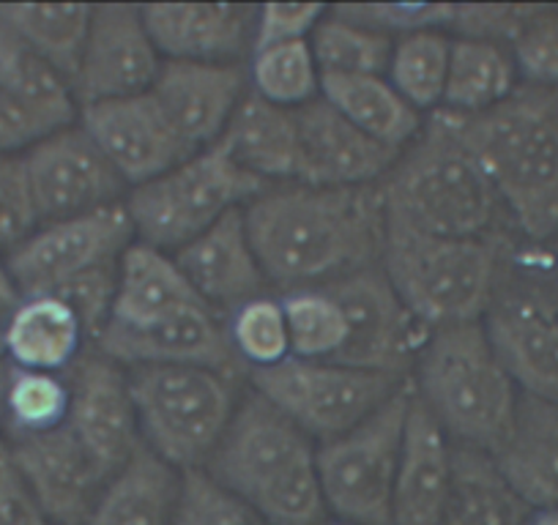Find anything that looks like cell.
<instances>
[{
  "label": "cell",
  "instance_id": "obj_44",
  "mask_svg": "<svg viewBox=\"0 0 558 525\" xmlns=\"http://www.w3.org/2000/svg\"><path fill=\"white\" fill-rule=\"evenodd\" d=\"M39 228L23 157H0V249L12 252Z\"/></svg>",
  "mask_w": 558,
  "mask_h": 525
},
{
  "label": "cell",
  "instance_id": "obj_29",
  "mask_svg": "<svg viewBox=\"0 0 558 525\" xmlns=\"http://www.w3.org/2000/svg\"><path fill=\"white\" fill-rule=\"evenodd\" d=\"M3 342L12 367L52 375H66L88 351L83 323L58 296L23 298L12 320L3 326Z\"/></svg>",
  "mask_w": 558,
  "mask_h": 525
},
{
  "label": "cell",
  "instance_id": "obj_52",
  "mask_svg": "<svg viewBox=\"0 0 558 525\" xmlns=\"http://www.w3.org/2000/svg\"><path fill=\"white\" fill-rule=\"evenodd\" d=\"M529 525H558V506L556 509H545V512L531 514Z\"/></svg>",
  "mask_w": 558,
  "mask_h": 525
},
{
  "label": "cell",
  "instance_id": "obj_33",
  "mask_svg": "<svg viewBox=\"0 0 558 525\" xmlns=\"http://www.w3.org/2000/svg\"><path fill=\"white\" fill-rule=\"evenodd\" d=\"M94 7L88 3H0V23L12 28L69 83L80 72Z\"/></svg>",
  "mask_w": 558,
  "mask_h": 525
},
{
  "label": "cell",
  "instance_id": "obj_17",
  "mask_svg": "<svg viewBox=\"0 0 558 525\" xmlns=\"http://www.w3.org/2000/svg\"><path fill=\"white\" fill-rule=\"evenodd\" d=\"M80 126L132 190L192 157L151 90L80 107Z\"/></svg>",
  "mask_w": 558,
  "mask_h": 525
},
{
  "label": "cell",
  "instance_id": "obj_21",
  "mask_svg": "<svg viewBox=\"0 0 558 525\" xmlns=\"http://www.w3.org/2000/svg\"><path fill=\"white\" fill-rule=\"evenodd\" d=\"M94 347L126 369L143 364H181L217 369L228 378L246 373L230 345L228 326L219 323L217 313L208 307H195L148 331H118L107 326Z\"/></svg>",
  "mask_w": 558,
  "mask_h": 525
},
{
  "label": "cell",
  "instance_id": "obj_45",
  "mask_svg": "<svg viewBox=\"0 0 558 525\" xmlns=\"http://www.w3.org/2000/svg\"><path fill=\"white\" fill-rule=\"evenodd\" d=\"M116 288H118V262L112 266H101V269L88 271V274L77 277L69 282L66 288L56 293L58 298L74 309V315L83 323L85 337L94 345L105 326L110 323L112 302H116Z\"/></svg>",
  "mask_w": 558,
  "mask_h": 525
},
{
  "label": "cell",
  "instance_id": "obj_53",
  "mask_svg": "<svg viewBox=\"0 0 558 525\" xmlns=\"http://www.w3.org/2000/svg\"><path fill=\"white\" fill-rule=\"evenodd\" d=\"M553 271H556V288H558V239L553 241Z\"/></svg>",
  "mask_w": 558,
  "mask_h": 525
},
{
  "label": "cell",
  "instance_id": "obj_54",
  "mask_svg": "<svg viewBox=\"0 0 558 525\" xmlns=\"http://www.w3.org/2000/svg\"><path fill=\"white\" fill-rule=\"evenodd\" d=\"M9 356H7V342H3V331H0V364H7Z\"/></svg>",
  "mask_w": 558,
  "mask_h": 525
},
{
  "label": "cell",
  "instance_id": "obj_15",
  "mask_svg": "<svg viewBox=\"0 0 558 525\" xmlns=\"http://www.w3.org/2000/svg\"><path fill=\"white\" fill-rule=\"evenodd\" d=\"M69 430L107 481L143 447L134 411L129 369L96 347L85 351L66 373Z\"/></svg>",
  "mask_w": 558,
  "mask_h": 525
},
{
  "label": "cell",
  "instance_id": "obj_36",
  "mask_svg": "<svg viewBox=\"0 0 558 525\" xmlns=\"http://www.w3.org/2000/svg\"><path fill=\"white\" fill-rule=\"evenodd\" d=\"M69 403L66 375L12 367L7 386V443L63 427L69 422Z\"/></svg>",
  "mask_w": 558,
  "mask_h": 525
},
{
  "label": "cell",
  "instance_id": "obj_4",
  "mask_svg": "<svg viewBox=\"0 0 558 525\" xmlns=\"http://www.w3.org/2000/svg\"><path fill=\"white\" fill-rule=\"evenodd\" d=\"M386 222L438 239L496 235V190L463 143L436 115L380 181Z\"/></svg>",
  "mask_w": 558,
  "mask_h": 525
},
{
  "label": "cell",
  "instance_id": "obj_10",
  "mask_svg": "<svg viewBox=\"0 0 558 525\" xmlns=\"http://www.w3.org/2000/svg\"><path fill=\"white\" fill-rule=\"evenodd\" d=\"M250 380L252 391L320 443L345 436L408 386L395 375L293 356L277 367L250 369Z\"/></svg>",
  "mask_w": 558,
  "mask_h": 525
},
{
  "label": "cell",
  "instance_id": "obj_49",
  "mask_svg": "<svg viewBox=\"0 0 558 525\" xmlns=\"http://www.w3.org/2000/svg\"><path fill=\"white\" fill-rule=\"evenodd\" d=\"M0 525H52L23 476L0 454Z\"/></svg>",
  "mask_w": 558,
  "mask_h": 525
},
{
  "label": "cell",
  "instance_id": "obj_7",
  "mask_svg": "<svg viewBox=\"0 0 558 525\" xmlns=\"http://www.w3.org/2000/svg\"><path fill=\"white\" fill-rule=\"evenodd\" d=\"M129 389L143 443L181 474L206 468L239 405L233 378L206 367H129Z\"/></svg>",
  "mask_w": 558,
  "mask_h": 525
},
{
  "label": "cell",
  "instance_id": "obj_23",
  "mask_svg": "<svg viewBox=\"0 0 558 525\" xmlns=\"http://www.w3.org/2000/svg\"><path fill=\"white\" fill-rule=\"evenodd\" d=\"M257 7L241 3H148L143 23L168 61L235 63L252 47Z\"/></svg>",
  "mask_w": 558,
  "mask_h": 525
},
{
  "label": "cell",
  "instance_id": "obj_16",
  "mask_svg": "<svg viewBox=\"0 0 558 525\" xmlns=\"http://www.w3.org/2000/svg\"><path fill=\"white\" fill-rule=\"evenodd\" d=\"M162 69L159 52L143 23V7H94L83 61L74 77L77 107L148 94Z\"/></svg>",
  "mask_w": 558,
  "mask_h": 525
},
{
  "label": "cell",
  "instance_id": "obj_8",
  "mask_svg": "<svg viewBox=\"0 0 558 525\" xmlns=\"http://www.w3.org/2000/svg\"><path fill=\"white\" fill-rule=\"evenodd\" d=\"M271 190L241 170L222 146L192 154L159 179L140 184L123 200L134 239L162 252H179L197 235Z\"/></svg>",
  "mask_w": 558,
  "mask_h": 525
},
{
  "label": "cell",
  "instance_id": "obj_35",
  "mask_svg": "<svg viewBox=\"0 0 558 525\" xmlns=\"http://www.w3.org/2000/svg\"><path fill=\"white\" fill-rule=\"evenodd\" d=\"M452 39L441 30H416L395 41L386 80L413 110H438L449 77Z\"/></svg>",
  "mask_w": 558,
  "mask_h": 525
},
{
  "label": "cell",
  "instance_id": "obj_6",
  "mask_svg": "<svg viewBox=\"0 0 558 525\" xmlns=\"http://www.w3.org/2000/svg\"><path fill=\"white\" fill-rule=\"evenodd\" d=\"M504 266L507 257L498 235L438 239L386 222L380 269L427 331L485 318Z\"/></svg>",
  "mask_w": 558,
  "mask_h": 525
},
{
  "label": "cell",
  "instance_id": "obj_13",
  "mask_svg": "<svg viewBox=\"0 0 558 525\" xmlns=\"http://www.w3.org/2000/svg\"><path fill=\"white\" fill-rule=\"evenodd\" d=\"M482 326L520 394L558 405V288L501 277Z\"/></svg>",
  "mask_w": 558,
  "mask_h": 525
},
{
  "label": "cell",
  "instance_id": "obj_41",
  "mask_svg": "<svg viewBox=\"0 0 558 525\" xmlns=\"http://www.w3.org/2000/svg\"><path fill=\"white\" fill-rule=\"evenodd\" d=\"M173 525H268L252 503L219 485L208 471L181 474V496Z\"/></svg>",
  "mask_w": 558,
  "mask_h": 525
},
{
  "label": "cell",
  "instance_id": "obj_46",
  "mask_svg": "<svg viewBox=\"0 0 558 525\" xmlns=\"http://www.w3.org/2000/svg\"><path fill=\"white\" fill-rule=\"evenodd\" d=\"M326 14L329 9L320 3H263L257 7L252 52L277 45H293V41H310Z\"/></svg>",
  "mask_w": 558,
  "mask_h": 525
},
{
  "label": "cell",
  "instance_id": "obj_24",
  "mask_svg": "<svg viewBox=\"0 0 558 525\" xmlns=\"http://www.w3.org/2000/svg\"><path fill=\"white\" fill-rule=\"evenodd\" d=\"M452 449L447 432L411 391L391 496V525H441L452 487Z\"/></svg>",
  "mask_w": 558,
  "mask_h": 525
},
{
  "label": "cell",
  "instance_id": "obj_27",
  "mask_svg": "<svg viewBox=\"0 0 558 525\" xmlns=\"http://www.w3.org/2000/svg\"><path fill=\"white\" fill-rule=\"evenodd\" d=\"M219 146L250 175L271 186L274 181L293 184L299 179V118L246 90L239 110L230 118Z\"/></svg>",
  "mask_w": 558,
  "mask_h": 525
},
{
  "label": "cell",
  "instance_id": "obj_5",
  "mask_svg": "<svg viewBox=\"0 0 558 525\" xmlns=\"http://www.w3.org/2000/svg\"><path fill=\"white\" fill-rule=\"evenodd\" d=\"M411 375L413 398L458 447L493 452L512 425L520 389L493 351L482 320L430 331Z\"/></svg>",
  "mask_w": 558,
  "mask_h": 525
},
{
  "label": "cell",
  "instance_id": "obj_22",
  "mask_svg": "<svg viewBox=\"0 0 558 525\" xmlns=\"http://www.w3.org/2000/svg\"><path fill=\"white\" fill-rule=\"evenodd\" d=\"M192 291L211 313H233L241 304L263 296L266 274L246 233L244 208H235L214 228L197 235L173 255Z\"/></svg>",
  "mask_w": 558,
  "mask_h": 525
},
{
  "label": "cell",
  "instance_id": "obj_19",
  "mask_svg": "<svg viewBox=\"0 0 558 525\" xmlns=\"http://www.w3.org/2000/svg\"><path fill=\"white\" fill-rule=\"evenodd\" d=\"M175 135L192 154L222 141L230 118L246 96V72L239 63L165 61L151 88Z\"/></svg>",
  "mask_w": 558,
  "mask_h": 525
},
{
  "label": "cell",
  "instance_id": "obj_12",
  "mask_svg": "<svg viewBox=\"0 0 558 525\" xmlns=\"http://www.w3.org/2000/svg\"><path fill=\"white\" fill-rule=\"evenodd\" d=\"M345 313L348 337L335 364L405 378L430 331L400 302L380 266L324 285Z\"/></svg>",
  "mask_w": 558,
  "mask_h": 525
},
{
  "label": "cell",
  "instance_id": "obj_38",
  "mask_svg": "<svg viewBox=\"0 0 558 525\" xmlns=\"http://www.w3.org/2000/svg\"><path fill=\"white\" fill-rule=\"evenodd\" d=\"M320 77L329 74H378L386 77L395 39L364 25L348 23L335 12L320 20L310 36Z\"/></svg>",
  "mask_w": 558,
  "mask_h": 525
},
{
  "label": "cell",
  "instance_id": "obj_11",
  "mask_svg": "<svg viewBox=\"0 0 558 525\" xmlns=\"http://www.w3.org/2000/svg\"><path fill=\"white\" fill-rule=\"evenodd\" d=\"M134 244L126 206H107L85 217L39 224L23 244L7 252V269L23 298L56 296L88 271L112 266Z\"/></svg>",
  "mask_w": 558,
  "mask_h": 525
},
{
  "label": "cell",
  "instance_id": "obj_40",
  "mask_svg": "<svg viewBox=\"0 0 558 525\" xmlns=\"http://www.w3.org/2000/svg\"><path fill=\"white\" fill-rule=\"evenodd\" d=\"M228 337L246 373L250 369L277 367V364L293 356L286 309H282L279 298L257 296L252 302L241 304L239 309H233Z\"/></svg>",
  "mask_w": 558,
  "mask_h": 525
},
{
  "label": "cell",
  "instance_id": "obj_30",
  "mask_svg": "<svg viewBox=\"0 0 558 525\" xmlns=\"http://www.w3.org/2000/svg\"><path fill=\"white\" fill-rule=\"evenodd\" d=\"M320 96L380 146L402 154L422 132V115L378 74L320 77Z\"/></svg>",
  "mask_w": 558,
  "mask_h": 525
},
{
  "label": "cell",
  "instance_id": "obj_32",
  "mask_svg": "<svg viewBox=\"0 0 558 525\" xmlns=\"http://www.w3.org/2000/svg\"><path fill=\"white\" fill-rule=\"evenodd\" d=\"M0 88L23 101L45 123L47 132L72 126L77 118L80 107L72 83L3 23H0Z\"/></svg>",
  "mask_w": 558,
  "mask_h": 525
},
{
  "label": "cell",
  "instance_id": "obj_3",
  "mask_svg": "<svg viewBox=\"0 0 558 525\" xmlns=\"http://www.w3.org/2000/svg\"><path fill=\"white\" fill-rule=\"evenodd\" d=\"M315 454L302 427L250 391L203 471L252 503L268 525H324L329 509Z\"/></svg>",
  "mask_w": 558,
  "mask_h": 525
},
{
  "label": "cell",
  "instance_id": "obj_14",
  "mask_svg": "<svg viewBox=\"0 0 558 525\" xmlns=\"http://www.w3.org/2000/svg\"><path fill=\"white\" fill-rule=\"evenodd\" d=\"M23 159L39 224L85 217L123 203L126 184L80 123L41 137Z\"/></svg>",
  "mask_w": 558,
  "mask_h": 525
},
{
  "label": "cell",
  "instance_id": "obj_25",
  "mask_svg": "<svg viewBox=\"0 0 558 525\" xmlns=\"http://www.w3.org/2000/svg\"><path fill=\"white\" fill-rule=\"evenodd\" d=\"M195 307H206L175 266L173 255L134 241L118 260L110 329L148 331ZM105 326V329H107Z\"/></svg>",
  "mask_w": 558,
  "mask_h": 525
},
{
  "label": "cell",
  "instance_id": "obj_48",
  "mask_svg": "<svg viewBox=\"0 0 558 525\" xmlns=\"http://www.w3.org/2000/svg\"><path fill=\"white\" fill-rule=\"evenodd\" d=\"M47 135L52 132H47L45 123L23 101L0 88V157H23Z\"/></svg>",
  "mask_w": 558,
  "mask_h": 525
},
{
  "label": "cell",
  "instance_id": "obj_39",
  "mask_svg": "<svg viewBox=\"0 0 558 525\" xmlns=\"http://www.w3.org/2000/svg\"><path fill=\"white\" fill-rule=\"evenodd\" d=\"M250 83L252 94L286 110H299L315 101V96L320 94V69L310 41L252 52Z\"/></svg>",
  "mask_w": 558,
  "mask_h": 525
},
{
  "label": "cell",
  "instance_id": "obj_34",
  "mask_svg": "<svg viewBox=\"0 0 558 525\" xmlns=\"http://www.w3.org/2000/svg\"><path fill=\"white\" fill-rule=\"evenodd\" d=\"M518 77V66L507 45L458 36L452 39V56H449L444 110L460 115L490 110L520 88Z\"/></svg>",
  "mask_w": 558,
  "mask_h": 525
},
{
  "label": "cell",
  "instance_id": "obj_26",
  "mask_svg": "<svg viewBox=\"0 0 558 525\" xmlns=\"http://www.w3.org/2000/svg\"><path fill=\"white\" fill-rule=\"evenodd\" d=\"M498 471L531 512L558 506V405L520 394L512 425L493 449Z\"/></svg>",
  "mask_w": 558,
  "mask_h": 525
},
{
  "label": "cell",
  "instance_id": "obj_28",
  "mask_svg": "<svg viewBox=\"0 0 558 525\" xmlns=\"http://www.w3.org/2000/svg\"><path fill=\"white\" fill-rule=\"evenodd\" d=\"M181 471L143 443L101 487L85 525H173Z\"/></svg>",
  "mask_w": 558,
  "mask_h": 525
},
{
  "label": "cell",
  "instance_id": "obj_50",
  "mask_svg": "<svg viewBox=\"0 0 558 525\" xmlns=\"http://www.w3.org/2000/svg\"><path fill=\"white\" fill-rule=\"evenodd\" d=\"M23 304V293H20L17 282L9 274L7 262H0V331L3 326L12 320V315L17 313V307Z\"/></svg>",
  "mask_w": 558,
  "mask_h": 525
},
{
  "label": "cell",
  "instance_id": "obj_9",
  "mask_svg": "<svg viewBox=\"0 0 558 525\" xmlns=\"http://www.w3.org/2000/svg\"><path fill=\"white\" fill-rule=\"evenodd\" d=\"M408 408L411 389L405 386L362 425L318 447L315 463L326 509L345 525H391Z\"/></svg>",
  "mask_w": 558,
  "mask_h": 525
},
{
  "label": "cell",
  "instance_id": "obj_47",
  "mask_svg": "<svg viewBox=\"0 0 558 525\" xmlns=\"http://www.w3.org/2000/svg\"><path fill=\"white\" fill-rule=\"evenodd\" d=\"M534 12L536 7L525 3H465L454 7L452 28L460 39L496 41L509 47Z\"/></svg>",
  "mask_w": 558,
  "mask_h": 525
},
{
  "label": "cell",
  "instance_id": "obj_43",
  "mask_svg": "<svg viewBox=\"0 0 558 525\" xmlns=\"http://www.w3.org/2000/svg\"><path fill=\"white\" fill-rule=\"evenodd\" d=\"M337 17L348 23L364 25L378 34H416V30L452 28L454 7L449 3H351V7L331 9Z\"/></svg>",
  "mask_w": 558,
  "mask_h": 525
},
{
  "label": "cell",
  "instance_id": "obj_55",
  "mask_svg": "<svg viewBox=\"0 0 558 525\" xmlns=\"http://www.w3.org/2000/svg\"><path fill=\"white\" fill-rule=\"evenodd\" d=\"M324 525H345V523H324Z\"/></svg>",
  "mask_w": 558,
  "mask_h": 525
},
{
  "label": "cell",
  "instance_id": "obj_51",
  "mask_svg": "<svg viewBox=\"0 0 558 525\" xmlns=\"http://www.w3.org/2000/svg\"><path fill=\"white\" fill-rule=\"evenodd\" d=\"M9 369L12 364H0V452L7 443V386H9Z\"/></svg>",
  "mask_w": 558,
  "mask_h": 525
},
{
  "label": "cell",
  "instance_id": "obj_2",
  "mask_svg": "<svg viewBox=\"0 0 558 525\" xmlns=\"http://www.w3.org/2000/svg\"><path fill=\"white\" fill-rule=\"evenodd\" d=\"M433 115L463 143L529 241L558 239V90L523 85L474 115Z\"/></svg>",
  "mask_w": 558,
  "mask_h": 525
},
{
  "label": "cell",
  "instance_id": "obj_37",
  "mask_svg": "<svg viewBox=\"0 0 558 525\" xmlns=\"http://www.w3.org/2000/svg\"><path fill=\"white\" fill-rule=\"evenodd\" d=\"M286 309L293 358L335 362L348 337L345 313L326 288H299L279 298Z\"/></svg>",
  "mask_w": 558,
  "mask_h": 525
},
{
  "label": "cell",
  "instance_id": "obj_18",
  "mask_svg": "<svg viewBox=\"0 0 558 525\" xmlns=\"http://www.w3.org/2000/svg\"><path fill=\"white\" fill-rule=\"evenodd\" d=\"M0 454L23 476L52 525L88 523L90 509L107 479L69 425L9 441Z\"/></svg>",
  "mask_w": 558,
  "mask_h": 525
},
{
  "label": "cell",
  "instance_id": "obj_42",
  "mask_svg": "<svg viewBox=\"0 0 558 525\" xmlns=\"http://www.w3.org/2000/svg\"><path fill=\"white\" fill-rule=\"evenodd\" d=\"M509 50L525 85L558 90V7H536Z\"/></svg>",
  "mask_w": 558,
  "mask_h": 525
},
{
  "label": "cell",
  "instance_id": "obj_31",
  "mask_svg": "<svg viewBox=\"0 0 558 525\" xmlns=\"http://www.w3.org/2000/svg\"><path fill=\"white\" fill-rule=\"evenodd\" d=\"M531 509L498 471L490 452L452 449V487L441 525H529Z\"/></svg>",
  "mask_w": 558,
  "mask_h": 525
},
{
  "label": "cell",
  "instance_id": "obj_20",
  "mask_svg": "<svg viewBox=\"0 0 558 525\" xmlns=\"http://www.w3.org/2000/svg\"><path fill=\"white\" fill-rule=\"evenodd\" d=\"M299 184L375 186L389 175L400 154L380 146L345 115L320 99L299 107Z\"/></svg>",
  "mask_w": 558,
  "mask_h": 525
},
{
  "label": "cell",
  "instance_id": "obj_1",
  "mask_svg": "<svg viewBox=\"0 0 558 525\" xmlns=\"http://www.w3.org/2000/svg\"><path fill=\"white\" fill-rule=\"evenodd\" d=\"M246 233L268 282L329 285L380 266L386 208L375 186H271L244 206Z\"/></svg>",
  "mask_w": 558,
  "mask_h": 525
}]
</instances>
